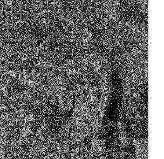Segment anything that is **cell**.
Instances as JSON below:
<instances>
[{"label":"cell","mask_w":164,"mask_h":159,"mask_svg":"<svg viewBox=\"0 0 164 159\" xmlns=\"http://www.w3.org/2000/svg\"><path fill=\"white\" fill-rule=\"evenodd\" d=\"M90 150L86 146L79 144L72 151L70 159H84L89 157Z\"/></svg>","instance_id":"1"},{"label":"cell","mask_w":164,"mask_h":159,"mask_svg":"<svg viewBox=\"0 0 164 159\" xmlns=\"http://www.w3.org/2000/svg\"><path fill=\"white\" fill-rule=\"evenodd\" d=\"M91 150L96 156L103 154L105 150V143L104 141L100 138L93 139L91 143Z\"/></svg>","instance_id":"2"},{"label":"cell","mask_w":164,"mask_h":159,"mask_svg":"<svg viewBox=\"0 0 164 159\" xmlns=\"http://www.w3.org/2000/svg\"><path fill=\"white\" fill-rule=\"evenodd\" d=\"M86 138V135L79 131H73L70 135V139L71 142L76 145H79L83 142Z\"/></svg>","instance_id":"3"},{"label":"cell","mask_w":164,"mask_h":159,"mask_svg":"<svg viewBox=\"0 0 164 159\" xmlns=\"http://www.w3.org/2000/svg\"><path fill=\"white\" fill-rule=\"evenodd\" d=\"M56 150L59 154L64 156L69 153L70 151V145L67 141L58 144L56 147Z\"/></svg>","instance_id":"4"},{"label":"cell","mask_w":164,"mask_h":159,"mask_svg":"<svg viewBox=\"0 0 164 159\" xmlns=\"http://www.w3.org/2000/svg\"><path fill=\"white\" fill-rule=\"evenodd\" d=\"M120 141L123 146H127L129 144V138L126 133L122 132L120 135Z\"/></svg>","instance_id":"5"},{"label":"cell","mask_w":164,"mask_h":159,"mask_svg":"<svg viewBox=\"0 0 164 159\" xmlns=\"http://www.w3.org/2000/svg\"><path fill=\"white\" fill-rule=\"evenodd\" d=\"M45 159H63V156L58 153H50L46 155Z\"/></svg>","instance_id":"6"}]
</instances>
